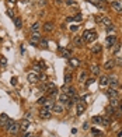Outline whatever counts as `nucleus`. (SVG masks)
<instances>
[{
    "instance_id": "nucleus-33",
    "label": "nucleus",
    "mask_w": 122,
    "mask_h": 137,
    "mask_svg": "<svg viewBox=\"0 0 122 137\" xmlns=\"http://www.w3.org/2000/svg\"><path fill=\"white\" fill-rule=\"evenodd\" d=\"M70 81H72V74L66 73V74H65V84H69Z\"/></svg>"
},
{
    "instance_id": "nucleus-40",
    "label": "nucleus",
    "mask_w": 122,
    "mask_h": 137,
    "mask_svg": "<svg viewBox=\"0 0 122 137\" xmlns=\"http://www.w3.org/2000/svg\"><path fill=\"white\" fill-rule=\"evenodd\" d=\"M73 18H74V21H82L83 17H82V14H77V16H76V17H73Z\"/></svg>"
},
{
    "instance_id": "nucleus-41",
    "label": "nucleus",
    "mask_w": 122,
    "mask_h": 137,
    "mask_svg": "<svg viewBox=\"0 0 122 137\" xmlns=\"http://www.w3.org/2000/svg\"><path fill=\"white\" fill-rule=\"evenodd\" d=\"M46 45H48V42H46V41H44V39L39 42V46H41V48H46Z\"/></svg>"
},
{
    "instance_id": "nucleus-23",
    "label": "nucleus",
    "mask_w": 122,
    "mask_h": 137,
    "mask_svg": "<svg viewBox=\"0 0 122 137\" xmlns=\"http://www.w3.org/2000/svg\"><path fill=\"white\" fill-rule=\"evenodd\" d=\"M29 43H31V45H34V46L39 45V38L32 37V35H31V38H29Z\"/></svg>"
},
{
    "instance_id": "nucleus-19",
    "label": "nucleus",
    "mask_w": 122,
    "mask_h": 137,
    "mask_svg": "<svg viewBox=\"0 0 122 137\" xmlns=\"http://www.w3.org/2000/svg\"><path fill=\"white\" fill-rule=\"evenodd\" d=\"M90 52L93 53V55H98V53H101V45H94V46H91Z\"/></svg>"
},
{
    "instance_id": "nucleus-14",
    "label": "nucleus",
    "mask_w": 122,
    "mask_h": 137,
    "mask_svg": "<svg viewBox=\"0 0 122 137\" xmlns=\"http://www.w3.org/2000/svg\"><path fill=\"white\" fill-rule=\"evenodd\" d=\"M111 7H112V10H115L117 13L122 14V7H121L119 2H111Z\"/></svg>"
},
{
    "instance_id": "nucleus-50",
    "label": "nucleus",
    "mask_w": 122,
    "mask_h": 137,
    "mask_svg": "<svg viewBox=\"0 0 122 137\" xmlns=\"http://www.w3.org/2000/svg\"><path fill=\"white\" fill-rule=\"evenodd\" d=\"M7 14H8V17H11V18H14V14L11 13V11H7Z\"/></svg>"
},
{
    "instance_id": "nucleus-22",
    "label": "nucleus",
    "mask_w": 122,
    "mask_h": 137,
    "mask_svg": "<svg viewBox=\"0 0 122 137\" xmlns=\"http://www.w3.org/2000/svg\"><path fill=\"white\" fill-rule=\"evenodd\" d=\"M107 95H108L109 98H117V97H118V92H117V90L111 88V90H108V91H107Z\"/></svg>"
},
{
    "instance_id": "nucleus-35",
    "label": "nucleus",
    "mask_w": 122,
    "mask_h": 137,
    "mask_svg": "<svg viewBox=\"0 0 122 137\" xmlns=\"http://www.w3.org/2000/svg\"><path fill=\"white\" fill-rule=\"evenodd\" d=\"M90 132H91V134H94V136H96V137H100V136H103V134H101V132H100V130L94 129V127H93V129L90 130Z\"/></svg>"
},
{
    "instance_id": "nucleus-34",
    "label": "nucleus",
    "mask_w": 122,
    "mask_h": 137,
    "mask_svg": "<svg viewBox=\"0 0 122 137\" xmlns=\"http://www.w3.org/2000/svg\"><path fill=\"white\" fill-rule=\"evenodd\" d=\"M0 66H3V67L7 66V59L4 56H0Z\"/></svg>"
},
{
    "instance_id": "nucleus-42",
    "label": "nucleus",
    "mask_w": 122,
    "mask_h": 137,
    "mask_svg": "<svg viewBox=\"0 0 122 137\" xmlns=\"http://www.w3.org/2000/svg\"><path fill=\"white\" fill-rule=\"evenodd\" d=\"M77 28H79V25H72V27H70V31H77Z\"/></svg>"
},
{
    "instance_id": "nucleus-39",
    "label": "nucleus",
    "mask_w": 122,
    "mask_h": 137,
    "mask_svg": "<svg viewBox=\"0 0 122 137\" xmlns=\"http://www.w3.org/2000/svg\"><path fill=\"white\" fill-rule=\"evenodd\" d=\"M93 83H94V78H87L86 80V85H87V87H90Z\"/></svg>"
},
{
    "instance_id": "nucleus-44",
    "label": "nucleus",
    "mask_w": 122,
    "mask_h": 137,
    "mask_svg": "<svg viewBox=\"0 0 122 137\" xmlns=\"http://www.w3.org/2000/svg\"><path fill=\"white\" fill-rule=\"evenodd\" d=\"M34 70H35V71H37V73H39V71H41V70H42V68H41L39 66H34Z\"/></svg>"
},
{
    "instance_id": "nucleus-37",
    "label": "nucleus",
    "mask_w": 122,
    "mask_h": 137,
    "mask_svg": "<svg viewBox=\"0 0 122 137\" xmlns=\"http://www.w3.org/2000/svg\"><path fill=\"white\" fill-rule=\"evenodd\" d=\"M65 4L66 6H76L77 2L76 0H65Z\"/></svg>"
},
{
    "instance_id": "nucleus-8",
    "label": "nucleus",
    "mask_w": 122,
    "mask_h": 137,
    "mask_svg": "<svg viewBox=\"0 0 122 137\" xmlns=\"http://www.w3.org/2000/svg\"><path fill=\"white\" fill-rule=\"evenodd\" d=\"M90 4H93V6H96L97 8H101V10H105V7H104V3H103V0H87Z\"/></svg>"
},
{
    "instance_id": "nucleus-30",
    "label": "nucleus",
    "mask_w": 122,
    "mask_h": 137,
    "mask_svg": "<svg viewBox=\"0 0 122 137\" xmlns=\"http://www.w3.org/2000/svg\"><path fill=\"white\" fill-rule=\"evenodd\" d=\"M101 124H104V126H109V124H111L109 116H103V123H101Z\"/></svg>"
},
{
    "instance_id": "nucleus-55",
    "label": "nucleus",
    "mask_w": 122,
    "mask_h": 137,
    "mask_svg": "<svg viewBox=\"0 0 122 137\" xmlns=\"http://www.w3.org/2000/svg\"><path fill=\"white\" fill-rule=\"evenodd\" d=\"M28 137H35V136H34V134H29V136H28Z\"/></svg>"
},
{
    "instance_id": "nucleus-26",
    "label": "nucleus",
    "mask_w": 122,
    "mask_h": 137,
    "mask_svg": "<svg viewBox=\"0 0 122 137\" xmlns=\"http://www.w3.org/2000/svg\"><path fill=\"white\" fill-rule=\"evenodd\" d=\"M29 29H31L32 32H38V31H39V22H34V24H31Z\"/></svg>"
},
{
    "instance_id": "nucleus-13",
    "label": "nucleus",
    "mask_w": 122,
    "mask_h": 137,
    "mask_svg": "<svg viewBox=\"0 0 122 137\" xmlns=\"http://www.w3.org/2000/svg\"><path fill=\"white\" fill-rule=\"evenodd\" d=\"M108 84L111 85V88L117 90V87H118V80H117V77H108Z\"/></svg>"
},
{
    "instance_id": "nucleus-48",
    "label": "nucleus",
    "mask_w": 122,
    "mask_h": 137,
    "mask_svg": "<svg viewBox=\"0 0 122 137\" xmlns=\"http://www.w3.org/2000/svg\"><path fill=\"white\" fill-rule=\"evenodd\" d=\"M66 21H67V22H72V21H74V18H73V17H67Z\"/></svg>"
},
{
    "instance_id": "nucleus-32",
    "label": "nucleus",
    "mask_w": 122,
    "mask_h": 137,
    "mask_svg": "<svg viewBox=\"0 0 122 137\" xmlns=\"http://www.w3.org/2000/svg\"><path fill=\"white\" fill-rule=\"evenodd\" d=\"M121 50V42H117L114 45V49H112V53H118Z\"/></svg>"
},
{
    "instance_id": "nucleus-6",
    "label": "nucleus",
    "mask_w": 122,
    "mask_h": 137,
    "mask_svg": "<svg viewBox=\"0 0 122 137\" xmlns=\"http://www.w3.org/2000/svg\"><path fill=\"white\" fill-rule=\"evenodd\" d=\"M52 112H53V113H56V115H60V113H63V112H65V106L62 105V104H55L53 108H52Z\"/></svg>"
},
{
    "instance_id": "nucleus-52",
    "label": "nucleus",
    "mask_w": 122,
    "mask_h": 137,
    "mask_svg": "<svg viewBox=\"0 0 122 137\" xmlns=\"http://www.w3.org/2000/svg\"><path fill=\"white\" fill-rule=\"evenodd\" d=\"M83 129H84V130H87V129H88V123H84V126H83Z\"/></svg>"
},
{
    "instance_id": "nucleus-27",
    "label": "nucleus",
    "mask_w": 122,
    "mask_h": 137,
    "mask_svg": "<svg viewBox=\"0 0 122 137\" xmlns=\"http://www.w3.org/2000/svg\"><path fill=\"white\" fill-rule=\"evenodd\" d=\"M86 80H87V73H86V71H82V73L79 74V81L80 83H84Z\"/></svg>"
},
{
    "instance_id": "nucleus-20",
    "label": "nucleus",
    "mask_w": 122,
    "mask_h": 137,
    "mask_svg": "<svg viewBox=\"0 0 122 137\" xmlns=\"http://www.w3.org/2000/svg\"><path fill=\"white\" fill-rule=\"evenodd\" d=\"M105 85H108V77L101 76L100 77V87H105Z\"/></svg>"
},
{
    "instance_id": "nucleus-7",
    "label": "nucleus",
    "mask_w": 122,
    "mask_h": 137,
    "mask_svg": "<svg viewBox=\"0 0 122 137\" xmlns=\"http://www.w3.org/2000/svg\"><path fill=\"white\" fill-rule=\"evenodd\" d=\"M52 113H50V109H46V108H42L39 111V118L41 119H49Z\"/></svg>"
},
{
    "instance_id": "nucleus-51",
    "label": "nucleus",
    "mask_w": 122,
    "mask_h": 137,
    "mask_svg": "<svg viewBox=\"0 0 122 137\" xmlns=\"http://www.w3.org/2000/svg\"><path fill=\"white\" fill-rule=\"evenodd\" d=\"M25 118H27V119L31 118V112H27V113H25Z\"/></svg>"
},
{
    "instance_id": "nucleus-5",
    "label": "nucleus",
    "mask_w": 122,
    "mask_h": 137,
    "mask_svg": "<svg viewBox=\"0 0 122 137\" xmlns=\"http://www.w3.org/2000/svg\"><path fill=\"white\" fill-rule=\"evenodd\" d=\"M96 21L98 24H103V25H105V27H108V25H111V20L108 18V17H105V16H103V17H97L96 18Z\"/></svg>"
},
{
    "instance_id": "nucleus-24",
    "label": "nucleus",
    "mask_w": 122,
    "mask_h": 137,
    "mask_svg": "<svg viewBox=\"0 0 122 137\" xmlns=\"http://www.w3.org/2000/svg\"><path fill=\"white\" fill-rule=\"evenodd\" d=\"M90 70H91V73H93L94 76H98V74H100V67H98L97 64H93V66L90 67Z\"/></svg>"
},
{
    "instance_id": "nucleus-2",
    "label": "nucleus",
    "mask_w": 122,
    "mask_h": 137,
    "mask_svg": "<svg viewBox=\"0 0 122 137\" xmlns=\"http://www.w3.org/2000/svg\"><path fill=\"white\" fill-rule=\"evenodd\" d=\"M82 38H83L84 42H93V41L97 39V32L94 31V29H86V31L83 32Z\"/></svg>"
},
{
    "instance_id": "nucleus-29",
    "label": "nucleus",
    "mask_w": 122,
    "mask_h": 137,
    "mask_svg": "<svg viewBox=\"0 0 122 137\" xmlns=\"http://www.w3.org/2000/svg\"><path fill=\"white\" fill-rule=\"evenodd\" d=\"M69 63L72 64L73 67H77V66L80 64V62L77 60V59H74V58H70V59H69Z\"/></svg>"
},
{
    "instance_id": "nucleus-45",
    "label": "nucleus",
    "mask_w": 122,
    "mask_h": 137,
    "mask_svg": "<svg viewBox=\"0 0 122 137\" xmlns=\"http://www.w3.org/2000/svg\"><path fill=\"white\" fill-rule=\"evenodd\" d=\"M115 64H119V66H122V59L118 58V59H117V62H115Z\"/></svg>"
},
{
    "instance_id": "nucleus-11",
    "label": "nucleus",
    "mask_w": 122,
    "mask_h": 137,
    "mask_svg": "<svg viewBox=\"0 0 122 137\" xmlns=\"http://www.w3.org/2000/svg\"><path fill=\"white\" fill-rule=\"evenodd\" d=\"M8 120H10V118L7 116V113H2V115H0V126H2V127H4L6 124L8 123Z\"/></svg>"
},
{
    "instance_id": "nucleus-28",
    "label": "nucleus",
    "mask_w": 122,
    "mask_h": 137,
    "mask_svg": "<svg viewBox=\"0 0 122 137\" xmlns=\"http://www.w3.org/2000/svg\"><path fill=\"white\" fill-rule=\"evenodd\" d=\"M91 120H93V123H96V124H101L103 123V116H94Z\"/></svg>"
},
{
    "instance_id": "nucleus-43",
    "label": "nucleus",
    "mask_w": 122,
    "mask_h": 137,
    "mask_svg": "<svg viewBox=\"0 0 122 137\" xmlns=\"http://www.w3.org/2000/svg\"><path fill=\"white\" fill-rule=\"evenodd\" d=\"M45 101H46V98H39V99H38V104H41V105H42Z\"/></svg>"
},
{
    "instance_id": "nucleus-21",
    "label": "nucleus",
    "mask_w": 122,
    "mask_h": 137,
    "mask_svg": "<svg viewBox=\"0 0 122 137\" xmlns=\"http://www.w3.org/2000/svg\"><path fill=\"white\" fill-rule=\"evenodd\" d=\"M28 127H29V122H28V120H23L21 123H20V129H21L23 132H25Z\"/></svg>"
},
{
    "instance_id": "nucleus-1",
    "label": "nucleus",
    "mask_w": 122,
    "mask_h": 137,
    "mask_svg": "<svg viewBox=\"0 0 122 137\" xmlns=\"http://www.w3.org/2000/svg\"><path fill=\"white\" fill-rule=\"evenodd\" d=\"M6 132L8 133V134H17V133L20 132V123H17L16 120H8V123L4 126Z\"/></svg>"
},
{
    "instance_id": "nucleus-53",
    "label": "nucleus",
    "mask_w": 122,
    "mask_h": 137,
    "mask_svg": "<svg viewBox=\"0 0 122 137\" xmlns=\"http://www.w3.org/2000/svg\"><path fill=\"white\" fill-rule=\"evenodd\" d=\"M117 137H122V130H121V132H118V134H117Z\"/></svg>"
},
{
    "instance_id": "nucleus-47",
    "label": "nucleus",
    "mask_w": 122,
    "mask_h": 137,
    "mask_svg": "<svg viewBox=\"0 0 122 137\" xmlns=\"http://www.w3.org/2000/svg\"><path fill=\"white\" fill-rule=\"evenodd\" d=\"M55 4H60V3H65V0H53Z\"/></svg>"
},
{
    "instance_id": "nucleus-12",
    "label": "nucleus",
    "mask_w": 122,
    "mask_h": 137,
    "mask_svg": "<svg viewBox=\"0 0 122 137\" xmlns=\"http://www.w3.org/2000/svg\"><path fill=\"white\" fill-rule=\"evenodd\" d=\"M73 45L74 46H83V45H84V41H83L82 35H77V37L74 38V39H73Z\"/></svg>"
},
{
    "instance_id": "nucleus-38",
    "label": "nucleus",
    "mask_w": 122,
    "mask_h": 137,
    "mask_svg": "<svg viewBox=\"0 0 122 137\" xmlns=\"http://www.w3.org/2000/svg\"><path fill=\"white\" fill-rule=\"evenodd\" d=\"M14 24H16L17 28H20V27H21V18H20V17H16V18H14Z\"/></svg>"
},
{
    "instance_id": "nucleus-54",
    "label": "nucleus",
    "mask_w": 122,
    "mask_h": 137,
    "mask_svg": "<svg viewBox=\"0 0 122 137\" xmlns=\"http://www.w3.org/2000/svg\"><path fill=\"white\" fill-rule=\"evenodd\" d=\"M29 134H31V133H24V134H23V137H28Z\"/></svg>"
},
{
    "instance_id": "nucleus-17",
    "label": "nucleus",
    "mask_w": 122,
    "mask_h": 137,
    "mask_svg": "<svg viewBox=\"0 0 122 137\" xmlns=\"http://www.w3.org/2000/svg\"><path fill=\"white\" fill-rule=\"evenodd\" d=\"M115 67V62L112 60H108V62H105V64H104V68H105V70H111V68H114Z\"/></svg>"
},
{
    "instance_id": "nucleus-10",
    "label": "nucleus",
    "mask_w": 122,
    "mask_h": 137,
    "mask_svg": "<svg viewBox=\"0 0 122 137\" xmlns=\"http://www.w3.org/2000/svg\"><path fill=\"white\" fill-rule=\"evenodd\" d=\"M84 111H86V105L83 102H79V104H76V113L77 115H83L84 113Z\"/></svg>"
},
{
    "instance_id": "nucleus-16",
    "label": "nucleus",
    "mask_w": 122,
    "mask_h": 137,
    "mask_svg": "<svg viewBox=\"0 0 122 137\" xmlns=\"http://www.w3.org/2000/svg\"><path fill=\"white\" fill-rule=\"evenodd\" d=\"M42 28H44L45 32H50V31H53V28H55V24L53 22H45Z\"/></svg>"
},
{
    "instance_id": "nucleus-46",
    "label": "nucleus",
    "mask_w": 122,
    "mask_h": 137,
    "mask_svg": "<svg viewBox=\"0 0 122 137\" xmlns=\"http://www.w3.org/2000/svg\"><path fill=\"white\" fill-rule=\"evenodd\" d=\"M11 84H13V85L17 84V78H16V77H13V78H11Z\"/></svg>"
},
{
    "instance_id": "nucleus-18",
    "label": "nucleus",
    "mask_w": 122,
    "mask_h": 137,
    "mask_svg": "<svg viewBox=\"0 0 122 137\" xmlns=\"http://www.w3.org/2000/svg\"><path fill=\"white\" fill-rule=\"evenodd\" d=\"M119 105V99L117 98H109V106H112V108H117V106Z\"/></svg>"
},
{
    "instance_id": "nucleus-56",
    "label": "nucleus",
    "mask_w": 122,
    "mask_h": 137,
    "mask_svg": "<svg viewBox=\"0 0 122 137\" xmlns=\"http://www.w3.org/2000/svg\"><path fill=\"white\" fill-rule=\"evenodd\" d=\"M121 88H122V85H121Z\"/></svg>"
},
{
    "instance_id": "nucleus-49",
    "label": "nucleus",
    "mask_w": 122,
    "mask_h": 137,
    "mask_svg": "<svg viewBox=\"0 0 122 137\" xmlns=\"http://www.w3.org/2000/svg\"><path fill=\"white\" fill-rule=\"evenodd\" d=\"M46 4V0H39V6H45Z\"/></svg>"
},
{
    "instance_id": "nucleus-15",
    "label": "nucleus",
    "mask_w": 122,
    "mask_h": 137,
    "mask_svg": "<svg viewBox=\"0 0 122 137\" xmlns=\"http://www.w3.org/2000/svg\"><path fill=\"white\" fill-rule=\"evenodd\" d=\"M59 50L62 52V58H65V59H70V58H72V52H70V50L65 49V48H59Z\"/></svg>"
},
{
    "instance_id": "nucleus-4",
    "label": "nucleus",
    "mask_w": 122,
    "mask_h": 137,
    "mask_svg": "<svg viewBox=\"0 0 122 137\" xmlns=\"http://www.w3.org/2000/svg\"><path fill=\"white\" fill-rule=\"evenodd\" d=\"M28 81L31 83V84H34V83H38L39 81V74L37 73V71H31V73H28Z\"/></svg>"
},
{
    "instance_id": "nucleus-25",
    "label": "nucleus",
    "mask_w": 122,
    "mask_h": 137,
    "mask_svg": "<svg viewBox=\"0 0 122 137\" xmlns=\"http://www.w3.org/2000/svg\"><path fill=\"white\" fill-rule=\"evenodd\" d=\"M105 113H107V116H112V115H114L115 113V108H112V106H107V108H105Z\"/></svg>"
},
{
    "instance_id": "nucleus-31",
    "label": "nucleus",
    "mask_w": 122,
    "mask_h": 137,
    "mask_svg": "<svg viewBox=\"0 0 122 137\" xmlns=\"http://www.w3.org/2000/svg\"><path fill=\"white\" fill-rule=\"evenodd\" d=\"M65 92H66L70 98H72V97H74V94H76V90H74L73 87H69V88H67V91H65Z\"/></svg>"
},
{
    "instance_id": "nucleus-36",
    "label": "nucleus",
    "mask_w": 122,
    "mask_h": 137,
    "mask_svg": "<svg viewBox=\"0 0 122 137\" xmlns=\"http://www.w3.org/2000/svg\"><path fill=\"white\" fill-rule=\"evenodd\" d=\"M105 28H107V32H108V34H111V32L115 31V25H114V24H111V25L105 27Z\"/></svg>"
},
{
    "instance_id": "nucleus-9",
    "label": "nucleus",
    "mask_w": 122,
    "mask_h": 137,
    "mask_svg": "<svg viewBox=\"0 0 122 137\" xmlns=\"http://www.w3.org/2000/svg\"><path fill=\"white\" fill-rule=\"evenodd\" d=\"M59 102H60V104H65V105H66L67 102H70V97L66 94V92H62V94L59 95Z\"/></svg>"
},
{
    "instance_id": "nucleus-3",
    "label": "nucleus",
    "mask_w": 122,
    "mask_h": 137,
    "mask_svg": "<svg viewBox=\"0 0 122 137\" xmlns=\"http://www.w3.org/2000/svg\"><path fill=\"white\" fill-rule=\"evenodd\" d=\"M115 43H117V37H115V35H108V37H107V39H105V46L111 49Z\"/></svg>"
}]
</instances>
